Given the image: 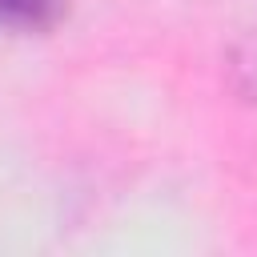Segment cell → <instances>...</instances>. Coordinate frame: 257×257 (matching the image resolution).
Instances as JSON below:
<instances>
[{
  "mask_svg": "<svg viewBox=\"0 0 257 257\" xmlns=\"http://www.w3.org/2000/svg\"><path fill=\"white\" fill-rule=\"evenodd\" d=\"M64 12V0H0V24L16 32L52 28Z\"/></svg>",
  "mask_w": 257,
  "mask_h": 257,
  "instance_id": "cell-1",
  "label": "cell"
},
{
  "mask_svg": "<svg viewBox=\"0 0 257 257\" xmlns=\"http://www.w3.org/2000/svg\"><path fill=\"white\" fill-rule=\"evenodd\" d=\"M233 76H237L241 96L257 104V28L241 36V44L233 52Z\"/></svg>",
  "mask_w": 257,
  "mask_h": 257,
  "instance_id": "cell-2",
  "label": "cell"
}]
</instances>
